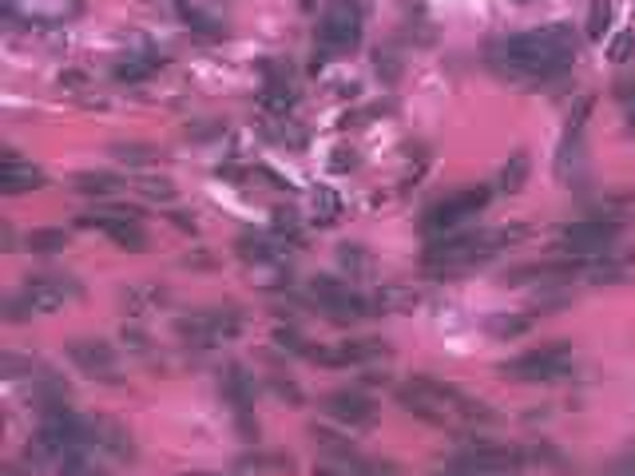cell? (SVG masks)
<instances>
[{
  "label": "cell",
  "instance_id": "obj_1",
  "mask_svg": "<svg viewBox=\"0 0 635 476\" xmlns=\"http://www.w3.org/2000/svg\"><path fill=\"white\" fill-rule=\"evenodd\" d=\"M580 56V33L572 24H544V28H528V33L504 36L489 44V68L501 80H560L576 64Z\"/></svg>",
  "mask_w": 635,
  "mask_h": 476
},
{
  "label": "cell",
  "instance_id": "obj_2",
  "mask_svg": "<svg viewBox=\"0 0 635 476\" xmlns=\"http://www.w3.org/2000/svg\"><path fill=\"white\" fill-rule=\"evenodd\" d=\"M397 405L406 413H414L417 421L426 425H465V429H484V425L496 421V413L484 405L481 397L465 393L453 381H438V378H409L394 390Z\"/></svg>",
  "mask_w": 635,
  "mask_h": 476
},
{
  "label": "cell",
  "instance_id": "obj_3",
  "mask_svg": "<svg viewBox=\"0 0 635 476\" xmlns=\"http://www.w3.org/2000/svg\"><path fill=\"white\" fill-rule=\"evenodd\" d=\"M528 227L525 223H504V227H484V230H457L445 238H429L421 266L433 274H465L472 266L493 262L508 247L525 242Z\"/></svg>",
  "mask_w": 635,
  "mask_h": 476
},
{
  "label": "cell",
  "instance_id": "obj_4",
  "mask_svg": "<svg viewBox=\"0 0 635 476\" xmlns=\"http://www.w3.org/2000/svg\"><path fill=\"white\" fill-rule=\"evenodd\" d=\"M84 298V286H80L72 274H33V278L21 282V290L4 302V318H33V314H56L64 310L68 302Z\"/></svg>",
  "mask_w": 635,
  "mask_h": 476
},
{
  "label": "cell",
  "instance_id": "obj_5",
  "mask_svg": "<svg viewBox=\"0 0 635 476\" xmlns=\"http://www.w3.org/2000/svg\"><path fill=\"white\" fill-rule=\"evenodd\" d=\"M366 33V4L362 0H330L322 21H317V64H326L330 56H350Z\"/></svg>",
  "mask_w": 635,
  "mask_h": 476
},
{
  "label": "cell",
  "instance_id": "obj_6",
  "mask_svg": "<svg viewBox=\"0 0 635 476\" xmlns=\"http://www.w3.org/2000/svg\"><path fill=\"white\" fill-rule=\"evenodd\" d=\"M493 199V187H460L453 195L438 199L433 206H426V215H421V235L426 238H445V235H457L465 223L481 215L484 206Z\"/></svg>",
  "mask_w": 635,
  "mask_h": 476
},
{
  "label": "cell",
  "instance_id": "obj_7",
  "mask_svg": "<svg viewBox=\"0 0 635 476\" xmlns=\"http://www.w3.org/2000/svg\"><path fill=\"white\" fill-rule=\"evenodd\" d=\"M572 369H576V354H572V346L552 342V346H540V349H528V354H520V357H508V361H501L496 373L508 381H525V385H548V381L572 378Z\"/></svg>",
  "mask_w": 635,
  "mask_h": 476
},
{
  "label": "cell",
  "instance_id": "obj_8",
  "mask_svg": "<svg viewBox=\"0 0 635 476\" xmlns=\"http://www.w3.org/2000/svg\"><path fill=\"white\" fill-rule=\"evenodd\" d=\"M80 227L99 230L111 247L132 250V254H143V250L152 247V242H147V227L140 223V211H135V206L104 203V206H96V211H88V215H80Z\"/></svg>",
  "mask_w": 635,
  "mask_h": 476
},
{
  "label": "cell",
  "instance_id": "obj_9",
  "mask_svg": "<svg viewBox=\"0 0 635 476\" xmlns=\"http://www.w3.org/2000/svg\"><path fill=\"white\" fill-rule=\"evenodd\" d=\"M310 298H314V310L322 318H330L334 325H354L370 314V298L354 290L350 278H338V274H317L310 282Z\"/></svg>",
  "mask_w": 635,
  "mask_h": 476
},
{
  "label": "cell",
  "instance_id": "obj_10",
  "mask_svg": "<svg viewBox=\"0 0 635 476\" xmlns=\"http://www.w3.org/2000/svg\"><path fill=\"white\" fill-rule=\"evenodd\" d=\"M615 238H620V223H615V218L588 215V218H576V223H564V227L556 230V247H560V254L596 262L615 247Z\"/></svg>",
  "mask_w": 635,
  "mask_h": 476
},
{
  "label": "cell",
  "instance_id": "obj_11",
  "mask_svg": "<svg viewBox=\"0 0 635 476\" xmlns=\"http://www.w3.org/2000/svg\"><path fill=\"white\" fill-rule=\"evenodd\" d=\"M176 334L183 337L191 349H215L219 342L242 334V314L235 306H211V310H195V314L176 318Z\"/></svg>",
  "mask_w": 635,
  "mask_h": 476
},
{
  "label": "cell",
  "instance_id": "obj_12",
  "mask_svg": "<svg viewBox=\"0 0 635 476\" xmlns=\"http://www.w3.org/2000/svg\"><path fill=\"white\" fill-rule=\"evenodd\" d=\"M64 354L84 378L99 381V385H123V361L116 346L104 337H76V342H68Z\"/></svg>",
  "mask_w": 635,
  "mask_h": 476
},
{
  "label": "cell",
  "instance_id": "obj_13",
  "mask_svg": "<svg viewBox=\"0 0 635 476\" xmlns=\"http://www.w3.org/2000/svg\"><path fill=\"white\" fill-rule=\"evenodd\" d=\"M92 421V449L96 456H111V461H123V465H135L140 461V444L128 433V425L116 421V417H88Z\"/></svg>",
  "mask_w": 635,
  "mask_h": 476
},
{
  "label": "cell",
  "instance_id": "obj_14",
  "mask_svg": "<svg viewBox=\"0 0 635 476\" xmlns=\"http://www.w3.org/2000/svg\"><path fill=\"white\" fill-rule=\"evenodd\" d=\"M322 409L346 429H366V425L378 421V401L366 390H330L322 397Z\"/></svg>",
  "mask_w": 635,
  "mask_h": 476
},
{
  "label": "cell",
  "instance_id": "obj_15",
  "mask_svg": "<svg viewBox=\"0 0 635 476\" xmlns=\"http://www.w3.org/2000/svg\"><path fill=\"white\" fill-rule=\"evenodd\" d=\"M80 0H4V16L12 24H64L80 16Z\"/></svg>",
  "mask_w": 635,
  "mask_h": 476
},
{
  "label": "cell",
  "instance_id": "obj_16",
  "mask_svg": "<svg viewBox=\"0 0 635 476\" xmlns=\"http://www.w3.org/2000/svg\"><path fill=\"white\" fill-rule=\"evenodd\" d=\"M48 183V175L36 163L21 159V155L4 147L0 152V195H24V191H40Z\"/></svg>",
  "mask_w": 635,
  "mask_h": 476
},
{
  "label": "cell",
  "instance_id": "obj_17",
  "mask_svg": "<svg viewBox=\"0 0 635 476\" xmlns=\"http://www.w3.org/2000/svg\"><path fill=\"white\" fill-rule=\"evenodd\" d=\"M310 444H314L317 453H322V461H330V465H338V468H358V465H362L358 444H354L346 433H338V429H326V425H310Z\"/></svg>",
  "mask_w": 635,
  "mask_h": 476
},
{
  "label": "cell",
  "instance_id": "obj_18",
  "mask_svg": "<svg viewBox=\"0 0 635 476\" xmlns=\"http://www.w3.org/2000/svg\"><path fill=\"white\" fill-rule=\"evenodd\" d=\"M235 250H239V259L247 266H254V262H274V259H286V238L274 235V230H242Z\"/></svg>",
  "mask_w": 635,
  "mask_h": 476
},
{
  "label": "cell",
  "instance_id": "obj_19",
  "mask_svg": "<svg viewBox=\"0 0 635 476\" xmlns=\"http://www.w3.org/2000/svg\"><path fill=\"white\" fill-rule=\"evenodd\" d=\"M223 397H227V405L235 413H254V393H259V385H254V378L247 373V366H239V361H227L223 366Z\"/></svg>",
  "mask_w": 635,
  "mask_h": 476
},
{
  "label": "cell",
  "instance_id": "obj_20",
  "mask_svg": "<svg viewBox=\"0 0 635 476\" xmlns=\"http://www.w3.org/2000/svg\"><path fill=\"white\" fill-rule=\"evenodd\" d=\"M417 302H421V294L414 286L394 282V286H378L370 294V314H414Z\"/></svg>",
  "mask_w": 635,
  "mask_h": 476
},
{
  "label": "cell",
  "instance_id": "obj_21",
  "mask_svg": "<svg viewBox=\"0 0 635 476\" xmlns=\"http://www.w3.org/2000/svg\"><path fill=\"white\" fill-rule=\"evenodd\" d=\"M247 282H251L254 290L283 294V290H290V282H295V271H290V262H286V259L254 262V266H247Z\"/></svg>",
  "mask_w": 635,
  "mask_h": 476
},
{
  "label": "cell",
  "instance_id": "obj_22",
  "mask_svg": "<svg viewBox=\"0 0 635 476\" xmlns=\"http://www.w3.org/2000/svg\"><path fill=\"white\" fill-rule=\"evenodd\" d=\"M532 325H537V314H532V310H513V314L484 318V334L496 337V342H513V337H525Z\"/></svg>",
  "mask_w": 635,
  "mask_h": 476
},
{
  "label": "cell",
  "instance_id": "obj_23",
  "mask_svg": "<svg viewBox=\"0 0 635 476\" xmlns=\"http://www.w3.org/2000/svg\"><path fill=\"white\" fill-rule=\"evenodd\" d=\"M72 187H76L84 199H116L123 195V179L120 175H108V171H80L76 179H72Z\"/></svg>",
  "mask_w": 635,
  "mask_h": 476
},
{
  "label": "cell",
  "instance_id": "obj_24",
  "mask_svg": "<svg viewBox=\"0 0 635 476\" xmlns=\"http://www.w3.org/2000/svg\"><path fill=\"white\" fill-rule=\"evenodd\" d=\"M338 271H342V278H373L378 262H373L370 250L358 247V242H342L338 247Z\"/></svg>",
  "mask_w": 635,
  "mask_h": 476
},
{
  "label": "cell",
  "instance_id": "obj_25",
  "mask_svg": "<svg viewBox=\"0 0 635 476\" xmlns=\"http://www.w3.org/2000/svg\"><path fill=\"white\" fill-rule=\"evenodd\" d=\"M528 171H532L528 152H513L508 155V163L496 171V191H501V195H516V191L528 183Z\"/></svg>",
  "mask_w": 635,
  "mask_h": 476
},
{
  "label": "cell",
  "instance_id": "obj_26",
  "mask_svg": "<svg viewBox=\"0 0 635 476\" xmlns=\"http://www.w3.org/2000/svg\"><path fill=\"white\" fill-rule=\"evenodd\" d=\"M108 152H111V159L128 163V167H152V163H159V152L140 140H116Z\"/></svg>",
  "mask_w": 635,
  "mask_h": 476
},
{
  "label": "cell",
  "instance_id": "obj_27",
  "mask_svg": "<svg viewBox=\"0 0 635 476\" xmlns=\"http://www.w3.org/2000/svg\"><path fill=\"white\" fill-rule=\"evenodd\" d=\"M123 310L128 314H155V310H164V290H155V286H147V290H140V286H132V290H123Z\"/></svg>",
  "mask_w": 635,
  "mask_h": 476
},
{
  "label": "cell",
  "instance_id": "obj_28",
  "mask_svg": "<svg viewBox=\"0 0 635 476\" xmlns=\"http://www.w3.org/2000/svg\"><path fill=\"white\" fill-rule=\"evenodd\" d=\"M68 242H72V238L60 227H40L24 238V247L33 250V254H60V250H68Z\"/></svg>",
  "mask_w": 635,
  "mask_h": 476
},
{
  "label": "cell",
  "instance_id": "obj_29",
  "mask_svg": "<svg viewBox=\"0 0 635 476\" xmlns=\"http://www.w3.org/2000/svg\"><path fill=\"white\" fill-rule=\"evenodd\" d=\"M135 191L143 199H152V203H176V183L167 179V175H135Z\"/></svg>",
  "mask_w": 635,
  "mask_h": 476
},
{
  "label": "cell",
  "instance_id": "obj_30",
  "mask_svg": "<svg viewBox=\"0 0 635 476\" xmlns=\"http://www.w3.org/2000/svg\"><path fill=\"white\" fill-rule=\"evenodd\" d=\"M274 346L283 349V354H290V357H310L314 354V342H307L298 325H274Z\"/></svg>",
  "mask_w": 635,
  "mask_h": 476
},
{
  "label": "cell",
  "instance_id": "obj_31",
  "mask_svg": "<svg viewBox=\"0 0 635 476\" xmlns=\"http://www.w3.org/2000/svg\"><path fill=\"white\" fill-rule=\"evenodd\" d=\"M152 68L147 60H140V56H128V60H116L111 64V84H140V80L152 76Z\"/></svg>",
  "mask_w": 635,
  "mask_h": 476
},
{
  "label": "cell",
  "instance_id": "obj_32",
  "mask_svg": "<svg viewBox=\"0 0 635 476\" xmlns=\"http://www.w3.org/2000/svg\"><path fill=\"white\" fill-rule=\"evenodd\" d=\"M266 390L274 393L278 401H286V405H302V385H298L290 373H283V369H271V378H266Z\"/></svg>",
  "mask_w": 635,
  "mask_h": 476
},
{
  "label": "cell",
  "instance_id": "obj_33",
  "mask_svg": "<svg viewBox=\"0 0 635 476\" xmlns=\"http://www.w3.org/2000/svg\"><path fill=\"white\" fill-rule=\"evenodd\" d=\"M271 230L274 235L290 238V242H298V235H302V223H298V211L295 206H278L271 218Z\"/></svg>",
  "mask_w": 635,
  "mask_h": 476
},
{
  "label": "cell",
  "instance_id": "obj_34",
  "mask_svg": "<svg viewBox=\"0 0 635 476\" xmlns=\"http://www.w3.org/2000/svg\"><path fill=\"white\" fill-rule=\"evenodd\" d=\"M120 342H123V349H128V354H140V357H147L155 349V342L147 337V330H140V325H123Z\"/></svg>",
  "mask_w": 635,
  "mask_h": 476
},
{
  "label": "cell",
  "instance_id": "obj_35",
  "mask_svg": "<svg viewBox=\"0 0 635 476\" xmlns=\"http://www.w3.org/2000/svg\"><path fill=\"white\" fill-rule=\"evenodd\" d=\"M608 24H612V4H608V0H591V9H588V36L591 40H600V36L608 33Z\"/></svg>",
  "mask_w": 635,
  "mask_h": 476
},
{
  "label": "cell",
  "instance_id": "obj_36",
  "mask_svg": "<svg viewBox=\"0 0 635 476\" xmlns=\"http://www.w3.org/2000/svg\"><path fill=\"white\" fill-rule=\"evenodd\" d=\"M632 56H635V33L627 28V33H620L612 40V48H608V60H612V64H627Z\"/></svg>",
  "mask_w": 635,
  "mask_h": 476
},
{
  "label": "cell",
  "instance_id": "obj_37",
  "mask_svg": "<svg viewBox=\"0 0 635 476\" xmlns=\"http://www.w3.org/2000/svg\"><path fill=\"white\" fill-rule=\"evenodd\" d=\"M373 68H378V76L394 84V80L402 76V56H394V52H378V56H373Z\"/></svg>",
  "mask_w": 635,
  "mask_h": 476
},
{
  "label": "cell",
  "instance_id": "obj_38",
  "mask_svg": "<svg viewBox=\"0 0 635 476\" xmlns=\"http://www.w3.org/2000/svg\"><path fill=\"white\" fill-rule=\"evenodd\" d=\"M60 87H68V92H84V87H88V72H80V68H68L64 76H60Z\"/></svg>",
  "mask_w": 635,
  "mask_h": 476
},
{
  "label": "cell",
  "instance_id": "obj_39",
  "mask_svg": "<svg viewBox=\"0 0 635 476\" xmlns=\"http://www.w3.org/2000/svg\"><path fill=\"white\" fill-rule=\"evenodd\" d=\"M615 99H620V108H624L627 99H635V76H624V80H615Z\"/></svg>",
  "mask_w": 635,
  "mask_h": 476
},
{
  "label": "cell",
  "instance_id": "obj_40",
  "mask_svg": "<svg viewBox=\"0 0 635 476\" xmlns=\"http://www.w3.org/2000/svg\"><path fill=\"white\" fill-rule=\"evenodd\" d=\"M354 163H358V155L346 152V147H338V152H334V163H330V167H334V171H342V167H354Z\"/></svg>",
  "mask_w": 635,
  "mask_h": 476
},
{
  "label": "cell",
  "instance_id": "obj_41",
  "mask_svg": "<svg viewBox=\"0 0 635 476\" xmlns=\"http://www.w3.org/2000/svg\"><path fill=\"white\" fill-rule=\"evenodd\" d=\"M615 465H620V473H635V444H627Z\"/></svg>",
  "mask_w": 635,
  "mask_h": 476
},
{
  "label": "cell",
  "instance_id": "obj_42",
  "mask_svg": "<svg viewBox=\"0 0 635 476\" xmlns=\"http://www.w3.org/2000/svg\"><path fill=\"white\" fill-rule=\"evenodd\" d=\"M624 128H627V135H635V99L624 104Z\"/></svg>",
  "mask_w": 635,
  "mask_h": 476
},
{
  "label": "cell",
  "instance_id": "obj_43",
  "mask_svg": "<svg viewBox=\"0 0 635 476\" xmlns=\"http://www.w3.org/2000/svg\"><path fill=\"white\" fill-rule=\"evenodd\" d=\"M183 476H219V473H183Z\"/></svg>",
  "mask_w": 635,
  "mask_h": 476
},
{
  "label": "cell",
  "instance_id": "obj_44",
  "mask_svg": "<svg viewBox=\"0 0 635 476\" xmlns=\"http://www.w3.org/2000/svg\"><path fill=\"white\" fill-rule=\"evenodd\" d=\"M612 476H635V473H612Z\"/></svg>",
  "mask_w": 635,
  "mask_h": 476
},
{
  "label": "cell",
  "instance_id": "obj_45",
  "mask_svg": "<svg viewBox=\"0 0 635 476\" xmlns=\"http://www.w3.org/2000/svg\"><path fill=\"white\" fill-rule=\"evenodd\" d=\"M445 476H457V473H445Z\"/></svg>",
  "mask_w": 635,
  "mask_h": 476
}]
</instances>
